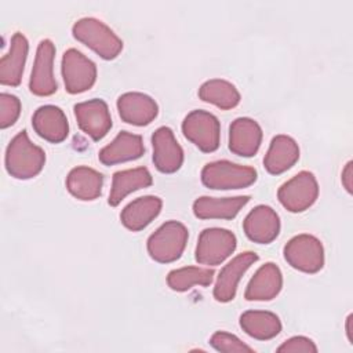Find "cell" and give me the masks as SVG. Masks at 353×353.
Here are the masks:
<instances>
[{
  "mask_svg": "<svg viewBox=\"0 0 353 353\" xmlns=\"http://www.w3.org/2000/svg\"><path fill=\"white\" fill-rule=\"evenodd\" d=\"M352 165H353V163L347 161V164L345 165V168L342 171V185L347 190V193H352V175H353Z\"/></svg>",
  "mask_w": 353,
  "mask_h": 353,
  "instance_id": "32",
  "label": "cell"
},
{
  "mask_svg": "<svg viewBox=\"0 0 353 353\" xmlns=\"http://www.w3.org/2000/svg\"><path fill=\"white\" fill-rule=\"evenodd\" d=\"M283 287V274L273 262L262 265L251 277L244 298L247 301H270L279 295Z\"/></svg>",
  "mask_w": 353,
  "mask_h": 353,
  "instance_id": "20",
  "label": "cell"
},
{
  "mask_svg": "<svg viewBox=\"0 0 353 353\" xmlns=\"http://www.w3.org/2000/svg\"><path fill=\"white\" fill-rule=\"evenodd\" d=\"M236 245V236L230 230L207 228L199 236L194 258L200 265L216 266L232 255Z\"/></svg>",
  "mask_w": 353,
  "mask_h": 353,
  "instance_id": "7",
  "label": "cell"
},
{
  "mask_svg": "<svg viewBox=\"0 0 353 353\" xmlns=\"http://www.w3.org/2000/svg\"><path fill=\"white\" fill-rule=\"evenodd\" d=\"M299 159V146L288 135H276L263 159V165L269 174L279 175L290 170Z\"/></svg>",
  "mask_w": 353,
  "mask_h": 353,
  "instance_id": "22",
  "label": "cell"
},
{
  "mask_svg": "<svg viewBox=\"0 0 353 353\" xmlns=\"http://www.w3.org/2000/svg\"><path fill=\"white\" fill-rule=\"evenodd\" d=\"M143 153L145 146L141 135L120 131L109 145L99 150L98 159L103 165H114L119 163L137 160Z\"/></svg>",
  "mask_w": 353,
  "mask_h": 353,
  "instance_id": "18",
  "label": "cell"
},
{
  "mask_svg": "<svg viewBox=\"0 0 353 353\" xmlns=\"http://www.w3.org/2000/svg\"><path fill=\"white\" fill-rule=\"evenodd\" d=\"M240 327L251 338L268 341L280 334L281 321L268 310H247L240 316Z\"/></svg>",
  "mask_w": 353,
  "mask_h": 353,
  "instance_id": "26",
  "label": "cell"
},
{
  "mask_svg": "<svg viewBox=\"0 0 353 353\" xmlns=\"http://www.w3.org/2000/svg\"><path fill=\"white\" fill-rule=\"evenodd\" d=\"M258 261V255L252 251H245L234 256L222 268L214 287V298L218 302L226 303L236 296L237 284L243 274Z\"/></svg>",
  "mask_w": 353,
  "mask_h": 353,
  "instance_id": "12",
  "label": "cell"
},
{
  "mask_svg": "<svg viewBox=\"0 0 353 353\" xmlns=\"http://www.w3.org/2000/svg\"><path fill=\"white\" fill-rule=\"evenodd\" d=\"M352 321H353V314H349L347 319H346V335H347V339L350 343H353V334H352Z\"/></svg>",
  "mask_w": 353,
  "mask_h": 353,
  "instance_id": "33",
  "label": "cell"
},
{
  "mask_svg": "<svg viewBox=\"0 0 353 353\" xmlns=\"http://www.w3.org/2000/svg\"><path fill=\"white\" fill-rule=\"evenodd\" d=\"M6 170L17 179H30L44 167L46 153L34 145L25 130L19 131L6 149Z\"/></svg>",
  "mask_w": 353,
  "mask_h": 353,
  "instance_id": "1",
  "label": "cell"
},
{
  "mask_svg": "<svg viewBox=\"0 0 353 353\" xmlns=\"http://www.w3.org/2000/svg\"><path fill=\"white\" fill-rule=\"evenodd\" d=\"M189 232L178 221L164 222L148 239V252L152 259L160 263H170L181 258L188 243Z\"/></svg>",
  "mask_w": 353,
  "mask_h": 353,
  "instance_id": "3",
  "label": "cell"
},
{
  "mask_svg": "<svg viewBox=\"0 0 353 353\" xmlns=\"http://www.w3.org/2000/svg\"><path fill=\"white\" fill-rule=\"evenodd\" d=\"M256 181V171L248 165H240L229 160L211 161L201 170V182L214 190L248 188Z\"/></svg>",
  "mask_w": 353,
  "mask_h": 353,
  "instance_id": "4",
  "label": "cell"
},
{
  "mask_svg": "<svg viewBox=\"0 0 353 353\" xmlns=\"http://www.w3.org/2000/svg\"><path fill=\"white\" fill-rule=\"evenodd\" d=\"M182 132L201 152L211 153L219 148L221 124L216 116L207 110L196 109L188 113L182 121Z\"/></svg>",
  "mask_w": 353,
  "mask_h": 353,
  "instance_id": "5",
  "label": "cell"
},
{
  "mask_svg": "<svg viewBox=\"0 0 353 353\" xmlns=\"http://www.w3.org/2000/svg\"><path fill=\"white\" fill-rule=\"evenodd\" d=\"M262 142L261 125L250 117H239L229 127V149L243 157L256 154Z\"/></svg>",
  "mask_w": 353,
  "mask_h": 353,
  "instance_id": "17",
  "label": "cell"
},
{
  "mask_svg": "<svg viewBox=\"0 0 353 353\" xmlns=\"http://www.w3.org/2000/svg\"><path fill=\"white\" fill-rule=\"evenodd\" d=\"M245 236L258 244L272 243L280 232V218L277 212L265 204L252 208L243 222Z\"/></svg>",
  "mask_w": 353,
  "mask_h": 353,
  "instance_id": "14",
  "label": "cell"
},
{
  "mask_svg": "<svg viewBox=\"0 0 353 353\" xmlns=\"http://www.w3.org/2000/svg\"><path fill=\"white\" fill-rule=\"evenodd\" d=\"M119 116L132 125H148L159 113L156 101L143 92H125L117 98Z\"/></svg>",
  "mask_w": 353,
  "mask_h": 353,
  "instance_id": "15",
  "label": "cell"
},
{
  "mask_svg": "<svg viewBox=\"0 0 353 353\" xmlns=\"http://www.w3.org/2000/svg\"><path fill=\"white\" fill-rule=\"evenodd\" d=\"M103 175L97 170L79 165L70 170L66 176V188L72 196L83 201H91L101 196Z\"/></svg>",
  "mask_w": 353,
  "mask_h": 353,
  "instance_id": "24",
  "label": "cell"
},
{
  "mask_svg": "<svg viewBox=\"0 0 353 353\" xmlns=\"http://www.w3.org/2000/svg\"><path fill=\"white\" fill-rule=\"evenodd\" d=\"M21 114V101L18 97L1 92L0 94V127H11Z\"/></svg>",
  "mask_w": 353,
  "mask_h": 353,
  "instance_id": "30",
  "label": "cell"
},
{
  "mask_svg": "<svg viewBox=\"0 0 353 353\" xmlns=\"http://www.w3.org/2000/svg\"><path fill=\"white\" fill-rule=\"evenodd\" d=\"M161 207L163 201L157 196L138 197L123 208L120 221L127 229L138 232L145 229L160 214Z\"/></svg>",
  "mask_w": 353,
  "mask_h": 353,
  "instance_id": "23",
  "label": "cell"
},
{
  "mask_svg": "<svg viewBox=\"0 0 353 353\" xmlns=\"http://www.w3.org/2000/svg\"><path fill=\"white\" fill-rule=\"evenodd\" d=\"M72 33L76 40L90 47L103 59H114L123 50L121 39L97 18L85 17L76 21Z\"/></svg>",
  "mask_w": 353,
  "mask_h": 353,
  "instance_id": "2",
  "label": "cell"
},
{
  "mask_svg": "<svg viewBox=\"0 0 353 353\" xmlns=\"http://www.w3.org/2000/svg\"><path fill=\"white\" fill-rule=\"evenodd\" d=\"M153 163L160 172L172 174L183 163V150L170 127H160L152 135Z\"/></svg>",
  "mask_w": 353,
  "mask_h": 353,
  "instance_id": "13",
  "label": "cell"
},
{
  "mask_svg": "<svg viewBox=\"0 0 353 353\" xmlns=\"http://www.w3.org/2000/svg\"><path fill=\"white\" fill-rule=\"evenodd\" d=\"M54 43L48 39L41 40L37 46L36 58L29 80V90L32 94L37 97H48L57 91L58 84L54 77Z\"/></svg>",
  "mask_w": 353,
  "mask_h": 353,
  "instance_id": "10",
  "label": "cell"
},
{
  "mask_svg": "<svg viewBox=\"0 0 353 353\" xmlns=\"http://www.w3.org/2000/svg\"><path fill=\"white\" fill-rule=\"evenodd\" d=\"M28 51V39L21 32L14 33L8 52L0 59V83L3 85L15 87L21 83Z\"/></svg>",
  "mask_w": 353,
  "mask_h": 353,
  "instance_id": "19",
  "label": "cell"
},
{
  "mask_svg": "<svg viewBox=\"0 0 353 353\" xmlns=\"http://www.w3.org/2000/svg\"><path fill=\"white\" fill-rule=\"evenodd\" d=\"M214 270L199 266H185L174 269L167 276V284L172 291L183 292L194 285L207 287L212 283Z\"/></svg>",
  "mask_w": 353,
  "mask_h": 353,
  "instance_id": "28",
  "label": "cell"
},
{
  "mask_svg": "<svg viewBox=\"0 0 353 353\" xmlns=\"http://www.w3.org/2000/svg\"><path fill=\"white\" fill-rule=\"evenodd\" d=\"M250 199V196L222 199L201 196L193 203V214L200 219H233Z\"/></svg>",
  "mask_w": 353,
  "mask_h": 353,
  "instance_id": "21",
  "label": "cell"
},
{
  "mask_svg": "<svg viewBox=\"0 0 353 353\" xmlns=\"http://www.w3.org/2000/svg\"><path fill=\"white\" fill-rule=\"evenodd\" d=\"M32 125L40 138L51 143H59L65 141L69 134L68 119L63 110L55 105L40 106L33 113Z\"/></svg>",
  "mask_w": 353,
  "mask_h": 353,
  "instance_id": "16",
  "label": "cell"
},
{
  "mask_svg": "<svg viewBox=\"0 0 353 353\" xmlns=\"http://www.w3.org/2000/svg\"><path fill=\"white\" fill-rule=\"evenodd\" d=\"M319 196V183L313 172L301 171L284 182L277 197L281 205L290 212H302L312 207Z\"/></svg>",
  "mask_w": 353,
  "mask_h": 353,
  "instance_id": "8",
  "label": "cell"
},
{
  "mask_svg": "<svg viewBox=\"0 0 353 353\" xmlns=\"http://www.w3.org/2000/svg\"><path fill=\"white\" fill-rule=\"evenodd\" d=\"M152 183H153V179L146 167H137V168L117 171L113 174V178H112V188H110L108 203L112 207H116L130 193L139 189H145Z\"/></svg>",
  "mask_w": 353,
  "mask_h": 353,
  "instance_id": "25",
  "label": "cell"
},
{
  "mask_svg": "<svg viewBox=\"0 0 353 353\" xmlns=\"http://www.w3.org/2000/svg\"><path fill=\"white\" fill-rule=\"evenodd\" d=\"M74 116L80 130L94 141L102 139L112 128V117L108 103L103 99L94 98L76 103Z\"/></svg>",
  "mask_w": 353,
  "mask_h": 353,
  "instance_id": "11",
  "label": "cell"
},
{
  "mask_svg": "<svg viewBox=\"0 0 353 353\" xmlns=\"http://www.w3.org/2000/svg\"><path fill=\"white\" fill-rule=\"evenodd\" d=\"M201 101L215 105L222 110H229L240 103V92L228 80L211 79L203 83L199 88Z\"/></svg>",
  "mask_w": 353,
  "mask_h": 353,
  "instance_id": "27",
  "label": "cell"
},
{
  "mask_svg": "<svg viewBox=\"0 0 353 353\" xmlns=\"http://www.w3.org/2000/svg\"><path fill=\"white\" fill-rule=\"evenodd\" d=\"M61 70L65 88L69 94L84 92L95 84V63L76 48H69L63 52Z\"/></svg>",
  "mask_w": 353,
  "mask_h": 353,
  "instance_id": "9",
  "label": "cell"
},
{
  "mask_svg": "<svg viewBox=\"0 0 353 353\" xmlns=\"http://www.w3.org/2000/svg\"><path fill=\"white\" fill-rule=\"evenodd\" d=\"M277 352H303V353H314L317 352V346L310 338L306 336H292L283 342Z\"/></svg>",
  "mask_w": 353,
  "mask_h": 353,
  "instance_id": "31",
  "label": "cell"
},
{
  "mask_svg": "<svg viewBox=\"0 0 353 353\" xmlns=\"http://www.w3.org/2000/svg\"><path fill=\"white\" fill-rule=\"evenodd\" d=\"M284 258L288 265L305 273H317L324 266L321 241L307 233L294 236L284 245Z\"/></svg>",
  "mask_w": 353,
  "mask_h": 353,
  "instance_id": "6",
  "label": "cell"
},
{
  "mask_svg": "<svg viewBox=\"0 0 353 353\" xmlns=\"http://www.w3.org/2000/svg\"><path fill=\"white\" fill-rule=\"evenodd\" d=\"M210 343L218 352H226V353L254 352L251 346L245 345L236 335L229 334L226 331H216L215 334H212V336L210 338Z\"/></svg>",
  "mask_w": 353,
  "mask_h": 353,
  "instance_id": "29",
  "label": "cell"
}]
</instances>
